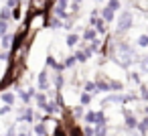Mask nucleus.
Here are the masks:
<instances>
[{
  "label": "nucleus",
  "mask_w": 148,
  "mask_h": 136,
  "mask_svg": "<svg viewBox=\"0 0 148 136\" xmlns=\"http://www.w3.org/2000/svg\"><path fill=\"white\" fill-rule=\"evenodd\" d=\"M120 51H122V53H118V63L130 65V63H132V53H130V49H128L126 45H120Z\"/></svg>",
  "instance_id": "f257e3e1"
},
{
  "label": "nucleus",
  "mask_w": 148,
  "mask_h": 136,
  "mask_svg": "<svg viewBox=\"0 0 148 136\" xmlns=\"http://www.w3.org/2000/svg\"><path fill=\"white\" fill-rule=\"evenodd\" d=\"M130 23H132V14H130V12H124V14H122V19H120V29H122V31H126V29L130 27Z\"/></svg>",
  "instance_id": "f03ea898"
},
{
  "label": "nucleus",
  "mask_w": 148,
  "mask_h": 136,
  "mask_svg": "<svg viewBox=\"0 0 148 136\" xmlns=\"http://www.w3.org/2000/svg\"><path fill=\"white\" fill-rule=\"evenodd\" d=\"M138 45H142V47L148 45V37H140V39H138Z\"/></svg>",
  "instance_id": "7ed1b4c3"
},
{
  "label": "nucleus",
  "mask_w": 148,
  "mask_h": 136,
  "mask_svg": "<svg viewBox=\"0 0 148 136\" xmlns=\"http://www.w3.org/2000/svg\"><path fill=\"white\" fill-rule=\"evenodd\" d=\"M103 16H106V19H112V10L106 8V10H103Z\"/></svg>",
  "instance_id": "20e7f679"
},
{
  "label": "nucleus",
  "mask_w": 148,
  "mask_h": 136,
  "mask_svg": "<svg viewBox=\"0 0 148 136\" xmlns=\"http://www.w3.org/2000/svg\"><path fill=\"white\" fill-rule=\"evenodd\" d=\"M95 25H97V29H99V31H103V29H106V27H103V23H101V21H95Z\"/></svg>",
  "instance_id": "39448f33"
},
{
  "label": "nucleus",
  "mask_w": 148,
  "mask_h": 136,
  "mask_svg": "<svg viewBox=\"0 0 148 136\" xmlns=\"http://www.w3.org/2000/svg\"><path fill=\"white\" fill-rule=\"evenodd\" d=\"M128 126H136V124H134V118H132L130 114H128Z\"/></svg>",
  "instance_id": "423d86ee"
},
{
  "label": "nucleus",
  "mask_w": 148,
  "mask_h": 136,
  "mask_svg": "<svg viewBox=\"0 0 148 136\" xmlns=\"http://www.w3.org/2000/svg\"><path fill=\"white\" fill-rule=\"evenodd\" d=\"M75 41H77V37H75V35H71V37H69V45H73Z\"/></svg>",
  "instance_id": "0eeeda50"
},
{
  "label": "nucleus",
  "mask_w": 148,
  "mask_h": 136,
  "mask_svg": "<svg viewBox=\"0 0 148 136\" xmlns=\"http://www.w3.org/2000/svg\"><path fill=\"white\" fill-rule=\"evenodd\" d=\"M103 132H106V128H101V126H99V128H97V136H103Z\"/></svg>",
  "instance_id": "6e6552de"
},
{
  "label": "nucleus",
  "mask_w": 148,
  "mask_h": 136,
  "mask_svg": "<svg viewBox=\"0 0 148 136\" xmlns=\"http://www.w3.org/2000/svg\"><path fill=\"white\" fill-rule=\"evenodd\" d=\"M55 136H65V132H63L61 128H57V132H55Z\"/></svg>",
  "instance_id": "1a4fd4ad"
},
{
  "label": "nucleus",
  "mask_w": 148,
  "mask_h": 136,
  "mask_svg": "<svg viewBox=\"0 0 148 136\" xmlns=\"http://www.w3.org/2000/svg\"><path fill=\"white\" fill-rule=\"evenodd\" d=\"M144 69H148V57H146V61H144Z\"/></svg>",
  "instance_id": "9d476101"
},
{
  "label": "nucleus",
  "mask_w": 148,
  "mask_h": 136,
  "mask_svg": "<svg viewBox=\"0 0 148 136\" xmlns=\"http://www.w3.org/2000/svg\"><path fill=\"white\" fill-rule=\"evenodd\" d=\"M23 136H25V134H23Z\"/></svg>",
  "instance_id": "9b49d317"
}]
</instances>
